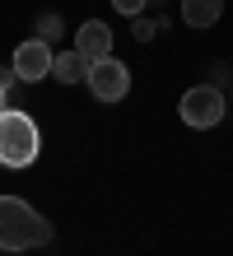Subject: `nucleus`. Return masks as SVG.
Returning <instances> with one entry per match:
<instances>
[{
  "mask_svg": "<svg viewBox=\"0 0 233 256\" xmlns=\"http://www.w3.org/2000/svg\"><path fill=\"white\" fill-rule=\"evenodd\" d=\"M145 5H149V0H112V10H117V14H126V19L145 14Z\"/></svg>",
  "mask_w": 233,
  "mask_h": 256,
  "instance_id": "nucleus-11",
  "label": "nucleus"
},
{
  "mask_svg": "<svg viewBox=\"0 0 233 256\" xmlns=\"http://www.w3.org/2000/svg\"><path fill=\"white\" fill-rule=\"evenodd\" d=\"M84 84H89V94L98 98V102H121L131 94V70L117 61V56H107V61H93L89 74H84Z\"/></svg>",
  "mask_w": 233,
  "mask_h": 256,
  "instance_id": "nucleus-4",
  "label": "nucleus"
},
{
  "mask_svg": "<svg viewBox=\"0 0 233 256\" xmlns=\"http://www.w3.org/2000/svg\"><path fill=\"white\" fill-rule=\"evenodd\" d=\"M14 84H24V80H19V70H14V66H0V88L10 94Z\"/></svg>",
  "mask_w": 233,
  "mask_h": 256,
  "instance_id": "nucleus-13",
  "label": "nucleus"
},
{
  "mask_svg": "<svg viewBox=\"0 0 233 256\" xmlns=\"http://www.w3.org/2000/svg\"><path fill=\"white\" fill-rule=\"evenodd\" d=\"M159 28H168V19H145V14H135V19H131L135 42H154V33H159Z\"/></svg>",
  "mask_w": 233,
  "mask_h": 256,
  "instance_id": "nucleus-9",
  "label": "nucleus"
},
{
  "mask_svg": "<svg viewBox=\"0 0 233 256\" xmlns=\"http://www.w3.org/2000/svg\"><path fill=\"white\" fill-rule=\"evenodd\" d=\"M210 84H214V88L233 84V74H228V66H224V61H214V66H210Z\"/></svg>",
  "mask_w": 233,
  "mask_h": 256,
  "instance_id": "nucleus-12",
  "label": "nucleus"
},
{
  "mask_svg": "<svg viewBox=\"0 0 233 256\" xmlns=\"http://www.w3.org/2000/svg\"><path fill=\"white\" fill-rule=\"evenodd\" d=\"M228 102H233V88H228Z\"/></svg>",
  "mask_w": 233,
  "mask_h": 256,
  "instance_id": "nucleus-15",
  "label": "nucleus"
},
{
  "mask_svg": "<svg viewBox=\"0 0 233 256\" xmlns=\"http://www.w3.org/2000/svg\"><path fill=\"white\" fill-rule=\"evenodd\" d=\"M177 112H182V122L191 126V130H210V126L224 122L228 98H224V88H214V84H196V88H186V94H182Z\"/></svg>",
  "mask_w": 233,
  "mask_h": 256,
  "instance_id": "nucleus-3",
  "label": "nucleus"
},
{
  "mask_svg": "<svg viewBox=\"0 0 233 256\" xmlns=\"http://www.w3.org/2000/svg\"><path fill=\"white\" fill-rule=\"evenodd\" d=\"M52 74H56L61 84H80L84 74H89V61H84L80 52H61V56H56V66H52Z\"/></svg>",
  "mask_w": 233,
  "mask_h": 256,
  "instance_id": "nucleus-8",
  "label": "nucleus"
},
{
  "mask_svg": "<svg viewBox=\"0 0 233 256\" xmlns=\"http://www.w3.org/2000/svg\"><path fill=\"white\" fill-rule=\"evenodd\" d=\"M56 228L19 196H0V252H28V247H52Z\"/></svg>",
  "mask_w": 233,
  "mask_h": 256,
  "instance_id": "nucleus-1",
  "label": "nucleus"
},
{
  "mask_svg": "<svg viewBox=\"0 0 233 256\" xmlns=\"http://www.w3.org/2000/svg\"><path fill=\"white\" fill-rule=\"evenodd\" d=\"M38 149H42L38 122L24 108H5L0 112V163L5 168H28L38 158Z\"/></svg>",
  "mask_w": 233,
  "mask_h": 256,
  "instance_id": "nucleus-2",
  "label": "nucleus"
},
{
  "mask_svg": "<svg viewBox=\"0 0 233 256\" xmlns=\"http://www.w3.org/2000/svg\"><path fill=\"white\" fill-rule=\"evenodd\" d=\"M75 52L84 56V61H107L112 56V28H107L103 19H84L80 28H75Z\"/></svg>",
  "mask_w": 233,
  "mask_h": 256,
  "instance_id": "nucleus-6",
  "label": "nucleus"
},
{
  "mask_svg": "<svg viewBox=\"0 0 233 256\" xmlns=\"http://www.w3.org/2000/svg\"><path fill=\"white\" fill-rule=\"evenodd\" d=\"M10 66L19 70V80H24V84H38V80H47V74H52L56 52H52V42L28 38V42H19V47H14V61H10Z\"/></svg>",
  "mask_w": 233,
  "mask_h": 256,
  "instance_id": "nucleus-5",
  "label": "nucleus"
},
{
  "mask_svg": "<svg viewBox=\"0 0 233 256\" xmlns=\"http://www.w3.org/2000/svg\"><path fill=\"white\" fill-rule=\"evenodd\" d=\"M219 14H224V0H182L186 28H210V24H219Z\"/></svg>",
  "mask_w": 233,
  "mask_h": 256,
  "instance_id": "nucleus-7",
  "label": "nucleus"
},
{
  "mask_svg": "<svg viewBox=\"0 0 233 256\" xmlns=\"http://www.w3.org/2000/svg\"><path fill=\"white\" fill-rule=\"evenodd\" d=\"M5 108H10V102H5V88H0V112H5Z\"/></svg>",
  "mask_w": 233,
  "mask_h": 256,
  "instance_id": "nucleus-14",
  "label": "nucleus"
},
{
  "mask_svg": "<svg viewBox=\"0 0 233 256\" xmlns=\"http://www.w3.org/2000/svg\"><path fill=\"white\" fill-rule=\"evenodd\" d=\"M61 28H66V24H61V14H52V10H47V14H38V38H42V42L61 38Z\"/></svg>",
  "mask_w": 233,
  "mask_h": 256,
  "instance_id": "nucleus-10",
  "label": "nucleus"
}]
</instances>
